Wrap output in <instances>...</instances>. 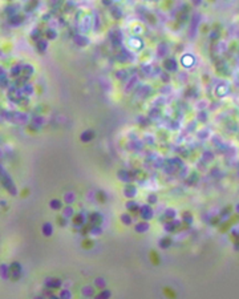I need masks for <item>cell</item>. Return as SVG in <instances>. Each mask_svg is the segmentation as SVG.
<instances>
[{"mask_svg":"<svg viewBox=\"0 0 239 299\" xmlns=\"http://www.w3.org/2000/svg\"><path fill=\"white\" fill-rule=\"evenodd\" d=\"M0 274H1L3 278H8V267L7 266H0Z\"/></svg>","mask_w":239,"mask_h":299,"instance_id":"39","label":"cell"},{"mask_svg":"<svg viewBox=\"0 0 239 299\" xmlns=\"http://www.w3.org/2000/svg\"><path fill=\"white\" fill-rule=\"evenodd\" d=\"M47 284L49 287H59L60 284H61V281L60 279H47Z\"/></svg>","mask_w":239,"mask_h":299,"instance_id":"31","label":"cell"},{"mask_svg":"<svg viewBox=\"0 0 239 299\" xmlns=\"http://www.w3.org/2000/svg\"><path fill=\"white\" fill-rule=\"evenodd\" d=\"M16 11H18V5H15V4H11V5H8V7L5 8V13H8V15H10V18L18 13Z\"/></svg>","mask_w":239,"mask_h":299,"instance_id":"25","label":"cell"},{"mask_svg":"<svg viewBox=\"0 0 239 299\" xmlns=\"http://www.w3.org/2000/svg\"><path fill=\"white\" fill-rule=\"evenodd\" d=\"M197 134H198L199 138H205V137H207V136H209V133H207L206 130H205V132H198Z\"/></svg>","mask_w":239,"mask_h":299,"instance_id":"54","label":"cell"},{"mask_svg":"<svg viewBox=\"0 0 239 299\" xmlns=\"http://www.w3.org/2000/svg\"><path fill=\"white\" fill-rule=\"evenodd\" d=\"M52 233H53V227H52V225H51L49 222L43 225V234L47 235V237H49V235H52Z\"/></svg>","mask_w":239,"mask_h":299,"instance_id":"22","label":"cell"},{"mask_svg":"<svg viewBox=\"0 0 239 299\" xmlns=\"http://www.w3.org/2000/svg\"><path fill=\"white\" fill-rule=\"evenodd\" d=\"M163 67H165V69H166V71H169V72H173V71H177L178 62H177V60H175V59L169 57V59H166V60L163 61Z\"/></svg>","mask_w":239,"mask_h":299,"instance_id":"3","label":"cell"},{"mask_svg":"<svg viewBox=\"0 0 239 299\" xmlns=\"http://www.w3.org/2000/svg\"><path fill=\"white\" fill-rule=\"evenodd\" d=\"M118 178L122 179V181L129 182L130 181V174L126 172V170H120V172H118Z\"/></svg>","mask_w":239,"mask_h":299,"instance_id":"27","label":"cell"},{"mask_svg":"<svg viewBox=\"0 0 239 299\" xmlns=\"http://www.w3.org/2000/svg\"><path fill=\"white\" fill-rule=\"evenodd\" d=\"M93 138H95V132H93L92 129H88L80 134V140H81L82 142H89V141H92Z\"/></svg>","mask_w":239,"mask_h":299,"instance_id":"6","label":"cell"},{"mask_svg":"<svg viewBox=\"0 0 239 299\" xmlns=\"http://www.w3.org/2000/svg\"><path fill=\"white\" fill-rule=\"evenodd\" d=\"M198 23H199V15L198 13H195V15H193V18H191V25H190V36H194V33H195V29H197V27H198Z\"/></svg>","mask_w":239,"mask_h":299,"instance_id":"9","label":"cell"},{"mask_svg":"<svg viewBox=\"0 0 239 299\" xmlns=\"http://www.w3.org/2000/svg\"><path fill=\"white\" fill-rule=\"evenodd\" d=\"M150 87L149 85H139V87L137 88V90H136V93L139 96V97H146L147 95L150 93Z\"/></svg>","mask_w":239,"mask_h":299,"instance_id":"8","label":"cell"},{"mask_svg":"<svg viewBox=\"0 0 239 299\" xmlns=\"http://www.w3.org/2000/svg\"><path fill=\"white\" fill-rule=\"evenodd\" d=\"M165 214H166V217H169V218H174L175 217V210L174 209H167L166 212H165Z\"/></svg>","mask_w":239,"mask_h":299,"instance_id":"44","label":"cell"},{"mask_svg":"<svg viewBox=\"0 0 239 299\" xmlns=\"http://www.w3.org/2000/svg\"><path fill=\"white\" fill-rule=\"evenodd\" d=\"M31 36H32V39L36 40V37H37V40H39L40 39V29H33L32 31V35H31Z\"/></svg>","mask_w":239,"mask_h":299,"instance_id":"50","label":"cell"},{"mask_svg":"<svg viewBox=\"0 0 239 299\" xmlns=\"http://www.w3.org/2000/svg\"><path fill=\"white\" fill-rule=\"evenodd\" d=\"M21 72H24L27 77H29L31 75H32L33 72H35V69H33V67L31 64H25V65H21Z\"/></svg>","mask_w":239,"mask_h":299,"instance_id":"20","label":"cell"},{"mask_svg":"<svg viewBox=\"0 0 239 299\" xmlns=\"http://www.w3.org/2000/svg\"><path fill=\"white\" fill-rule=\"evenodd\" d=\"M183 221L187 222V223H191V222H193V217L190 215V213H185V214H183Z\"/></svg>","mask_w":239,"mask_h":299,"instance_id":"45","label":"cell"},{"mask_svg":"<svg viewBox=\"0 0 239 299\" xmlns=\"http://www.w3.org/2000/svg\"><path fill=\"white\" fill-rule=\"evenodd\" d=\"M136 231L137 233H145V231H147L149 230V223H147L146 221L145 222H139V223H137L136 225Z\"/></svg>","mask_w":239,"mask_h":299,"instance_id":"18","label":"cell"},{"mask_svg":"<svg viewBox=\"0 0 239 299\" xmlns=\"http://www.w3.org/2000/svg\"><path fill=\"white\" fill-rule=\"evenodd\" d=\"M102 3H104L105 5H110V7H112V1H110V0H104Z\"/></svg>","mask_w":239,"mask_h":299,"instance_id":"57","label":"cell"},{"mask_svg":"<svg viewBox=\"0 0 239 299\" xmlns=\"http://www.w3.org/2000/svg\"><path fill=\"white\" fill-rule=\"evenodd\" d=\"M167 53H169V48H167V44H165V43H161V44H158V47H157V55L159 56V57H163V56H166Z\"/></svg>","mask_w":239,"mask_h":299,"instance_id":"13","label":"cell"},{"mask_svg":"<svg viewBox=\"0 0 239 299\" xmlns=\"http://www.w3.org/2000/svg\"><path fill=\"white\" fill-rule=\"evenodd\" d=\"M62 214H64V218L68 219L69 217H72V215L75 214V212H73V209L69 206V205H68L67 207H64V210H62Z\"/></svg>","mask_w":239,"mask_h":299,"instance_id":"29","label":"cell"},{"mask_svg":"<svg viewBox=\"0 0 239 299\" xmlns=\"http://www.w3.org/2000/svg\"><path fill=\"white\" fill-rule=\"evenodd\" d=\"M219 37V32H217V31H214V32H211V35H210V39L211 40H215Z\"/></svg>","mask_w":239,"mask_h":299,"instance_id":"55","label":"cell"},{"mask_svg":"<svg viewBox=\"0 0 239 299\" xmlns=\"http://www.w3.org/2000/svg\"><path fill=\"white\" fill-rule=\"evenodd\" d=\"M36 48H37V51H40V52H44V51L48 48V40L47 39L36 40Z\"/></svg>","mask_w":239,"mask_h":299,"instance_id":"14","label":"cell"},{"mask_svg":"<svg viewBox=\"0 0 239 299\" xmlns=\"http://www.w3.org/2000/svg\"><path fill=\"white\" fill-rule=\"evenodd\" d=\"M124 193H125V195H126V197L132 198V197H134V195L137 194V189H136L133 185H128V186L124 189Z\"/></svg>","mask_w":239,"mask_h":299,"instance_id":"17","label":"cell"},{"mask_svg":"<svg viewBox=\"0 0 239 299\" xmlns=\"http://www.w3.org/2000/svg\"><path fill=\"white\" fill-rule=\"evenodd\" d=\"M45 36H47V40H55L57 37V32L53 28H48L47 32H45Z\"/></svg>","mask_w":239,"mask_h":299,"instance_id":"23","label":"cell"},{"mask_svg":"<svg viewBox=\"0 0 239 299\" xmlns=\"http://www.w3.org/2000/svg\"><path fill=\"white\" fill-rule=\"evenodd\" d=\"M20 73H21V65H13L12 69H11V76L13 77H20Z\"/></svg>","mask_w":239,"mask_h":299,"instance_id":"24","label":"cell"},{"mask_svg":"<svg viewBox=\"0 0 239 299\" xmlns=\"http://www.w3.org/2000/svg\"><path fill=\"white\" fill-rule=\"evenodd\" d=\"M170 243H172V242H170L169 238H162L161 241H159V246H161L162 249H167V247L170 246Z\"/></svg>","mask_w":239,"mask_h":299,"instance_id":"34","label":"cell"},{"mask_svg":"<svg viewBox=\"0 0 239 299\" xmlns=\"http://www.w3.org/2000/svg\"><path fill=\"white\" fill-rule=\"evenodd\" d=\"M121 221L124 225H130L132 223V217H130V214H122L121 215Z\"/></svg>","mask_w":239,"mask_h":299,"instance_id":"36","label":"cell"},{"mask_svg":"<svg viewBox=\"0 0 239 299\" xmlns=\"http://www.w3.org/2000/svg\"><path fill=\"white\" fill-rule=\"evenodd\" d=\"M139 210H141V217L144 218L145 221H147V219H150L153 217V209L149 206V205H144Z\"/></svg>","mask_w":239,"mask_h":299,"instance_id":"5","label":"cell"},{"mask_svg":"<svg viewBox=\"0 0 239 299\" xmlns=\"http://www.w3.org/2000/svg\"><path fill=\"white\" fill-rule=\"evenodd\" d=\"M60 298L61 299H69L70 298V292L68 291V290H61V292H60Z\"/></svg>","mask_w":239,"mask_h":299,"instance_id":"42","label":"cell"},{"mask_svg":"<svg viewBox=\"0 0 239 299\" xmlns=\"http://www.w3.org/2000/svg\"><path fill=\"white\" fill-rule=\"evenodd\" d=\"M159 116V109L158 108H154V109L150 110V117H158Z\"/></svg>","mask_w":239,"mask_h":299,"instance_id":"47","label":"cell"},{"mask_svg":"<svg viewBox=\"0 0 239 299\" xmlns=\"http://www.w3.org/2000/svg\"><path fill=\"white\" fill-rule=\"evenodd\" d=\"M109 297H110V291H109V290H102V291L98 294L97 299H108Z\"/></svg>","mask_w":239,"mask_h":299,"instance_id":"37","label":"cell"},{"mask_svg":"<svg viewBox=\"0 0 239 299\" xmlns=\"http://www.w3.org/2000/svg\"><path fill=\"white\" fill-rule=\"evenodd\" d=\"M161 79L163 80L165 82H169L170 81V76L169 73H165V72H161Z\"/></svg>","mask_w":239,"mask_h":299,"instance_id":"49","label":"cell"},{"mask_svg":"<svg viewBox=\"0 0 239 299\" xmlns=\"http://www.w3.org/2000/svg\"><path fill=\"white\" fill-rule=\"evenodd\" d=\"M73 41H75L76 44L78 45V47H85V45L89 44V39H88L85 35H81V33H77V35H75V37H73Z\"/></svg>","mask_w":239,"mask_h":299,"instance_id":"4","label":"cell"},{"mask_svg":"<svg viewBox=\"0 0 239 299\" xmlns=\"http://www.w3.org/2000/svg\"><path fill=\"white\" fill-rule=\"evenodd\" d=\"M49 206L52 207L53 210H60L62 207V203H61V201H60V199H52V201H51V203H49Z\"/></svg>","mask_w":239,"mask_h":299,"instance_id":"28","label":"cell"},{"mask_svg":"<svg viewBox=\"0 0 239 299\" xmlns=\"http://www.w3.org/2000/svg\"><path fill=\"white\" fill-rule=\"evenodd\" d=\"M137 81H138V79H137V76H133L132 79H130V81H129V84L126 85V88H125V92L126 93H129V92H132V89L136 87V84H137Z\"/></svg>","mask_w":239,"mask_h":299,"instance_id":"21","label":"cell"},{"mask_svg":"<svg viewBox=\"0 0 239 299\" xmlns=\"http://www.w3.org/2000/svg\"><path fill=\"white\" fill-rule=\"evenodd\" d=\"M20 90H21V95L23 96H29L33 93V87L31 84H25L23 85L21 88H20Z\"/></svg>","mask_w":239,"mask_h":299,"instance_id":"19","label":"cell"},{"mask_svg":"<svg viewBox=\"0 0 239 299\" xmlns=\"http://www.w3.org/2000/svg\"><path fill=\"white\" fill-rule=\"evenodd\" d=\"M165 229H166L167 231H173V230L175 229V226L173 225V222H167V223L165 225Z\"/></svg>","mask_w":239,"mask_h":299,"instance_id":"48","label":"cell"},{"mask_svg":"<svg viewBox=\"0 0 239 299\" xmlns=\"http://www.w3.org/2000/svg\"><path fill=\"white\" fill-rule=\"evenodd\" d=\"M33 122H35V124L41 125L43 122H44V120H43V117H40V116H37V117H35V118H33Z\"/></svg>","mask_w":239,"mask_h":299,"instance_id":"53","label":"cell"},{"mask_svg":"<svg viewBox=\"0 0 239 299\" xmlns=\"http://www.w3.org/2000/svg\"><path fill=\"white\" fill-rule=\"evenodd\" d=\"M110 13H112V16L116 20L122 18V11H121V8L120 7H117V5H112V7H110Z\"/></svg>","mask_w":239,"mask_h":299,"instance_id":"16","label":"cell"},{"mask_svg":"<svg viewBox=\"0 0 239 299\" xmlns=\"http://www.w3.org/2000/svg\"><path fill=\"white\" fill-rule=\"evenodd\" d=\"M23 21H24V16L19 15V13H16V15H13V16H11L10 18V24L11 25H20Z\"/></svg>","mask_w":239,"mask_h":299,"instance_id":"15","label":"cell"},{"mask_svg":"<svg viewBox=\"0 0 239 299\" xmlns=\"http://www.w3.org/2000/svg\"><path fill=\"white\" fill-rule=\"evenodd\" d=\"M64 201H65V203H68V205L73 203V201H75V193H65Z\"/></svg>","mask_w":239,"mask_h":299,"instance_id":"30","label":"cell"},{"mask_svg":"<svg viewBox=\"0 0 239 299\" xmlns=\"http://www.w3.org/2000/svg\"><path fill=\"white\" fill-rule=\"evenodd\" d=\"M117 59L120 60V61L125 62V61H129V60H132L133 56L130 55L126 49H121V51H120V53H118V56H117Z\"/></svg>","mask_w":239,"mask_h":299,"instance_id":"11","label":"cell"},{"mask_svg":"<svg viewBox=\"0 0 239 299\" xmlns=\"http://www.w3.org/2000/svg\"><path fill=\"white\" fill-rule=\"evenodd\" d=\"M116 76H117L118 80H128L129 75H128V71L126 69H120L116 72Z\"/></svg>","mask_w":239,"mask_h":299,"instance_id":"26","label":"cell"},{"mask_svg":"<svg viewBox=\"0 0 239 299\" xmlns=\"http://www.w3.org/2000/svg\"><path fill=\"white\" fill-rule=\"evenodd\" d=\"M194 61L195 59L191 55H185L183 57H182V65H183L185 68H190L194 65Z\"/></svg>","mask_w":239,"mask_h":299,"instance_id":"10","label":"cell"},{"mask_svg":"<svg viewBox=\"0 0 239 299\" xmlns=\"http://www.w3.org/2000/svg\"><path fill=\"white\" fill-rule=\"evenodd\" d=\"M90 27H92V19H90V16H85L82 23L80 24V28H81L82 32H88L90 29Z\"/></svg>","mask_w":239,"mask_h":299,"instance_id":"7","label":"cell"},{"mask_svg":"<svg viewBox=\"0 0 239 299\" xmlns=\"http://www.w3.org/2000/svg\"><path fill=\"white\" fill-rule=\"evenodd\" d=\"M0 79H5V72L3 71V68H0Z\"/></svg>","mask_w":239,"mask_h":299,"instance_id":"56","label":"cell"},{"mask_svg":"<svg viewBox=\"0 0 239 299\" xmlns=\"http://www.w3.org/2000/svg\"><path fill=\"white\" fill-rule=\"evenodd\" d=\"M90 231H92V234H100V233H101V227H98V226H93Z\"/></svg>","mask_w":239,"mask_h":299,"instance_id":"52","label":"cell"},{"mask_svg":"<svg viewBox=\"0 0 239 299\" xmlns=\"http://www.w3.org/2000/svg\"><path fill=\"white\" fill-rule=\"evenodd\" d=\"M152 65L150 64H142V67H141V71L144 72V75H150L152 73Z\"/></svg>","mask_w":239,"mask_h":299,"instance_id":"33","label":"cell"},{"mask_svg":"<svg viewBox=\"0 0 239 299\" xmlns=\"http://www.w3.org/2000/svg\"><path fill=\"white\" fill-rule=\"evenodd\" d=\"M109 37H110V41H112V44H113V47L114 48H117L122 44V33H121V31L120 29H117V28L110 31Z\"/></svg>","mask_w":239,"mask_h":299,"instance_id":"2","label":"cell"},{"mask_svg":"<svg viewBox=\"0 0 239 299\" xmlns=\"http://www.w3.org/2000/svg\"><path fill=\"white\" fill-rule=\"evenodd\" d=\"M4 117L7 118L8 121L16 122V124H24L28 120L27 115H25V113H21V112H5Z\"/></svg>","mask_w":239,"mask_h":299,"instance_id":"1","label":"cell"},{"mask_svg":"<svg viewBox=\"0 0 239 299\" xmlns=\"http://www.w3.org/2000/svg\"><path fill=\"white\" fill-rule=\"evenodd\" d=\"M0 55H1V51H0Z\"/></svg>","mask_w":239,"mask_h":299,"instance_id":"58","label":"cell"},{"mask_svg":"<svg viewBox=\"0 0 239 299\" xmlns=\"http://www.w3.org/2000/svg\"><path fill=\"white\" fill-rule=\"evenodd\" d=\"M197 118L199 120V121L205 122V121H206V120H207V113H206V112H203V110H202V112H199V113H198Z\"/></svg>","mask_w":239,"mask_h":299,"instance_id":"41","label":"cell"},{"mask_svg":"<svg viewBox=\"0 0 239 299\" xmlns=\"http://www.w3.org/2000/svg\"><path fill=\"white\" fill-rule=\"evenodd\" d=\"M82 294L87 295V297H90V295L93 294V289H92V287H89V286L84 287V289H82Z\"/></svg>","mask_w":239,"mask_h":299,"instance_id":"40","label":"cell"},{"mask_svg":"<svg viewBox=\"0 0 239 299\" xmlns=\"http://www.w3.org/2000/svg\"><path fill=\"white\" fill-rule=\"evenodd\" d=\"M20 270H21V267H20V263H12V271H13V274H15V277H16V273H18V275H19V273H20Z\"/></svg>","mask_w":239,"mask_h":299,"instance_id":"43","label":"cell"},{"mask_svg":"<svg viewBox=\"0 0 239 299\" xmlns=\"http://www.w3.org/2000/svg\"><path fill=\"white\" fill-rule=\"evenodd\" d=\"M89 221L93 226H100V223L102 222V217L98 213H92V214L89 215Z\"/></svg>","mask_w":239,"mask_h":299,"instance_id":"12","label":"cell"},{"mask_svg":"<svg viewBox=\"0 0 239 299\" xmlns=\"http://www.w3.org/2000/svg\"><path fill=\"white\" fill-rule=\"evenodd\" d=\"M126 207H128V210H130V212H134V210L138 209V205H137V202H134V201H129L126 203Z\"/></svg>","mask_w":239,"mask_h":299,"instance_id":"35","label":"cell"},{"mask_svg":"<svg viewBox=\"0 0 239 299\" xmlns=\"http://www.w3.org/2000/svg\"><path fill=\"white\" fill-rule=\"evenodd\" d=\"M203 158H205V159H209V161H211V159L214 158V153H211V152H205V153H203Z\"/></svg>","mask_w":239,"mask_h":299,"instance_id":"46","label":"cell"},{"mask_svg":"<svg viewBox=\"0 0 239 299\" xmlns=\"http://www.w3.org/2000/svg\"><path fill=\"white\" fill-rule=\"evenodd\" d=\"M130 45L134 47V48H141L142 47V41L138 37H133V39H130Z\"/></svg>","mask_w":239,"mask_h":299,"instance_id":"32","label":"cell"},{"mask_svg":"<svg viewBox=\"0 0 239 299\" xmlns=\"http://www.w3.org/2000/svg\"><path fill=\"white\" fill-rule=\"evenodd\" d=\"M147 201H149V203H155V202H157V195H154V194L149 195Z\"/></svg>","mask_w":239,"mask_h":299,"instance_id":"51","label":"cell"},{"mask_svg":"<svg viewBox=\"0 0 239 299\" xmlns=\"http://www.w3.org/2000/svg\"><path fill=\"white\" fill-rule=\"evenodd\" d=\"M95 283H96V286H97V287H100V289H104L105 284H106V282H105L104 278H97Z\"/></svg>","mask_w":239,"mask_h":299,"instance_id":"38","label":"cell"}]
</instances>
